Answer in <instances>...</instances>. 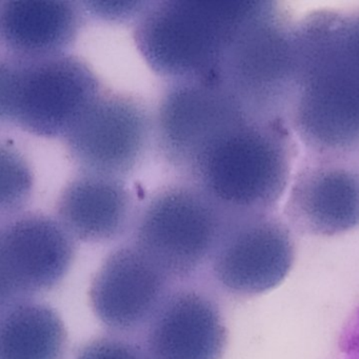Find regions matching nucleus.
<instances>
[{"label":"nucleus","mask_w":359,"mask_h":359,"mask_svg":"<svg viewBox=\"0 0 359 359\" xmlns=\"http://www.w3.org/2000/svg\"><path fill=\"white\" fill-rule=\"evenodd\" d=\"M295 259L291 231L269 215L233 216L210 260V274L222 291L253 297L278 287Z\"/></svg>","instance_id":"7"},{"label":"nucleus","mask_w":359,"mask_h":359,"mask_svg":"<svg viewBox=\"0 0 359 359\" xmlns=\"http://www.w3.org/2000/svg\"><path fill=\"white\" fill-rule=\"evenodd\" d=\"M75 239L57 218L22 213L0 230L1 306L33 299L64 280L75 258Z\"/></svg>","instance_id":"8"},{"label":"nucleus","mask_w":359,"mask_h":359,"mask_svg":"<svg viewBox=\"0 0 359 359\" xmlns=\"http://www.w3.org/2000/svg\"><path fill=\"white\" fill-rule=\"evenodd\" d=\"M81 3L3 0L0 4V39L9 55L66 53L83 22Z\"/></svg>","instance_id":"14"},{"label":"nucleus","mask_w":359,"mask_h":359,"mask_svg":"<svg viewBox=\"0 0 359 359\" xmlns=\"http://www.w3.org/2000/svg\"><path fill=\"white\" fill-rule=\"evenodd\" d=\"M172 280L133 243L117 248L102 262L90 287L98 320L113 334L147 329L171 290Z\"/></svg>","instance_id":"10"},{"label":"nucleus","mask_w":359,"mask_h":359,"mask_svg":"<svg viewBox=\"0 0 359 359\" xmlns=\"http://www.w3.org/2000/svg\"><path fill=\"white\" fill-rule=\"evenodd\" d=\"M102 92L92 69L67 53L7 54L0 64L1 119L33 135L64 138Z\"/></svg>","instance_id":"4"},{"label":"nucleus","mask_w":359,"mask_h":359,"mask_svg":"<svg viewBox=\"0 0 359 359\" xmlns=\"http://www.w3.org/2000/svg\"><path fill=\"white\" fill-rule=\"evenodd\" d=\"M134 203L123 180L81 172L62 190L56 218L75 241L102 243L133 224Z\"/></svg>","instance_id":"13"},{"label":"nucleus","mask_w":359,"mask_h":359,"mask_svg":"<svg viewBox=\"0 0 359 359\" xmlns=\"http://www.w3.org/2000/svg\"><path fill=\"white\" fill-rule=\"evenodd\" d=\"M290 219L315 236H336L359 226V173L337 163L306 170L292 190Z\"/></svg>","instance_id":"12"},{"label":"nucleus","mask_w":359,"mask_h":359,"mask_svg":"<svg viewBox=\"0 0 359 359\" xmlns=\"http://www.w3.org/2000/svg\"><path fill=\"white\" fill-rule=\"evenodd\" d=\"M74 359H148L144 346L123 335L93 338L79 348Z\"/></svg>","instance_id":"17"},{"label":"nucleus","mask_w":359,"mask_h":359,"mask_svg":"<svg viewBox=\"0 0 359 359\" xmlns=\"http://www.w3.org/2000/svg\"><path fill=\"white\" fill-rule=\"evenodd\" d=\"M297 49L294 119L313 150L359 149V16L320 22Z\"/></svg>","instance_id":"1"},{"label":"nucleus","mask_w":359,"mask_h":359,"mask_svg":"<svg viewBox=\"0 0 359 359\" xmlns=\"http://www.w3.org/2000/svg\"><path fill=\"white\" fill-rule=\"evenodd\" d=\"M153 136L154 117L142 102L102 92L62 140L81 172L123 180L140 167Z\"/></svg>","instance_id":"6"},{"label":"nucleus","mask_w":359,"mask_h":359,"mask_svg":"<svg viewBox=\"0 0 359 359\" xmlns=\"http://www.w3.org/2000/svg\"><path fill=\"white\" fill-rule=\"evenodd\" d=\"M250 114L217 79L172 81L154 117L165 161L184 174L203 146L231 121Z\"/></svg>","instance_id":"9"},{"label":"nucleus","mask_w":359,"mask_h":359,"mask_svg":"<svg viewBox=\"0 0 359 359\" xmlns=\"http://www.w3.org/2000/svg\"><path fill=\"white\" fill-rule=\"evenodd\" d=\"M184 175L230 215L268 214L289 182V149L272 126L241 115L201 148Z\"/></svg>","instance_id":"2"},{"label":"nucleus","mask_w":359,"mask_h":359,"mask_svg":"<svg viewBox=\"0 0 359 359\" xmlns=\"http://www.w3.org/2000/svg\"><path fill=\"white\" fill-rule=\"evenodd\" d=\"M83 12L88 15L108 22H123L137 20L146 11L151 1L149 0H126V1H104V0H85L79 1Z\"/></svg>","instance_id":"18"},{"label":"nucleus","mask_w":359,"mask_h":359,"mask_svg":"<svg viewBox=\"0 0 359 359\" xmlns=\"http://www.w3.org/2000/svg\"><path fill=\"white\" fill-rule=\"evenodd\" d=\"M67 330L58 313L34 299L1 306L0 359H64Z\"/></svg>","instance_id":"15"},{"label":"nucleus","mask_w":359,"mask_h":359,"mask_svg":"<svg viewBox=\"0 0 359 359\" xmlns=\"http://www.w3.org/2000/svg\"><path fill=\"white\" fill-rule=\"evenodd\" d=\"M232 217L195 184H174L136 216L132 243L172 281L182 280L209 266Z\"/></svg>","instance_id":"5"},{"label":"nucleus","mask_w":359,"mask_h":359,"mask_svg":"<svg viewBox=\"0 0 359 359\" xmlns=\"http://www.w3.org/2000/svg\"><path fill=\"white\" fill-rule=\"evenodd\" d=\"M3 189H1V214L8 218L20 214L28 203L32 188V176L25 159L14 149L1 148Z\"/></svg>","instance_id":"16"},{"label":"nucleus","mask_w":359,"mask_h":359,"mask_svg":"<svg viewBox=\"0 0 359 359\" xmlns=\"http://www.w3.org/2000/svg\"><path fill=\"white\" fill-rule=\"evenodd\" d=\"M226 342L216 300L194 287L171 291L146 329L148 359H220Z\"/></svg>","instance_id":"11"},{"label":"nucleus","mask_w":359,"mask_h":359,"mask_svg":"<svg viewBox=\"0 0 359 359\" xmlns=\"http://www.w3.org/2000/svg\"><path fill=\"white\" fill-rule=\"evenodd\" d=\"M257 11L247 1L157 0L136 20L134 39L161 76L216 79L231 46Z\"/></svg>","instance_id":"3"}]
</instances>
